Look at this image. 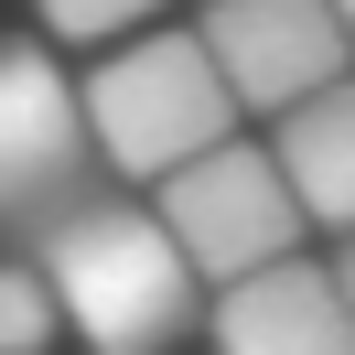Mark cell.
Here are the masks:
<instances>
[{"instance_id":"6da1fadb","label":"cell","mask_w":355,"mask_h":355,"mask_svg":"<svg viewBox=\"0 0 355 355\" xmlns=\"http://www.w3.org/2000/svg\"><path fill=\"white\" fill-rule=\"evenodd\" d=\"M22 248L44 259L54 280V312H65L76 334H87V355H173L183 334L205 323L194 291V248L173 237V216L162 205H130V194H76L54 205L44 226H22Z\"/></svg>"},{"instance_id":"7a4b0ae2","label":"cell","mask_w":355,"mask_h":355,"mask_svg":"<svg viewBox=\"0 0 355 355\" xmlns=\"http://www.w3.org/2000/svg\"><path fill=\"white\" fill-rule=\"evenodd\" d=\"M237 76L216 65V44L194 33H140V44H119L108 65L87 76V119H97V151H108L119 183H162L173 162L216 151L226 130H237Z\"/></svg>"},{"instance_id":"3957f363","label":"cell","mask_w":355,"mask_h":355,"mask_svg":"<svg viewBox=\"0 0 355 355\" xmlns=\"http://www.w3.org/2000/svg\"><path fill=\"white\" fill-rule=\"evenodd\" d=\"M151 194H162V216H173V237L194 248L205 280H248V269L291 259V248L312 237V205H302V183H291V162L280 151H248L237 130H226L216 151L173 162Z\"/></svg>"},{"instance_id":"277c9868","label":"cell","mask_w":355,"mask_h":355,"mask_svg":"<svg viewBox=\"0 0 355 355\" xmlns=\"http://www.w3.org/2000/svg\"><path fill=\"white\" fill-rule=\"evenodd\" d=\"M97 183H108V151H97L87 87H65L44 44H0V226H44Z\"/></svg>"},{"instance_id":"5b68a950","label":"cell","mask_w":355,"mask_h":355,"mask_svg":"<svg viewBox=\"0 0 355 355\" xmlns=\"http://www.w3.org/2000/svg\"><path fill=\"white\" fill-rule=\"evenodd\" d=\"M205 44L237 76V97L269 108V119L302 108L312 87H334L355 65V22L334 0H205Z\"/></svg>"},{"instance_id":"8992f818","label":"cell","mask_w":355,"mask_h":355,"mask_svg":"<svg viewBox=\"0 0 355 355\" xmlns=\"http://www.w3.org/2000/svg\"><path fill=\"white\" fill-rule=\"evenodd\" d=\"M216 355H355V302L334 269H312L302 248L248 280H216Z\"/></svg>"},{"instance_id":"52a82bcc","label":"cell","mask_w":355,"mask_h":355,"mask_svg":"<svg viewBox=\"0 0 355 355\" xmlns=\"http://www.w3.org/2000/svg\"><path fill=\"white\" fill-rule=\"evenodd\" d=\"M269 151L291 162L312 226L345 237V226H355V76H334V87L302 97V108H280V140H269Z\"/></svg>"},{"instance_id":"ba28073f","label":"cell","mask_w":355,"mask_h":355,"mask_svg":"<svg viewBox=\"0 0 355 355\" xmlns=\"http://www.w3.org/2000/svg\"><path fill=\"white\" fill-rule=\"evenodd\" d=\"M65 323L54 312V280H44V259H0V355H44V334Z\"/></svg>"},{"instance_id":"9c48e42d","label":"cell","mask_w":355,"mask_h":355,"mask_svg":"<svg viewBox=\"0 0 355 355\" xmlns=\"http://www.w3.org/2000/svg\"><path fill=\"white\" fill-rule=\"evenodd\" d=\"M33 11H44V33H65V44H108V33L151 22L162 0H33Z\"/></svg>"},{"instance_id":"30bf717a","label":"cell","mask_w":355,"mask_h":355,"mask_svg":"<svg viewBox=\"0 0 355 355\" xmlns=\"http://www.w3.org/2000/svg\"><path fill=\"white\" fill-rule=\"evenodd\" d=\"M334 280H345V302H355V226H345V248H334Z\"/></svg>"},{"instance_id":"8fae6325","label":"cell","mask_w":355,"mask_h":355,"mask_svg":"<svg viewBox=\"0 0 355 355\" xmlns=\"http://www.w3.org/2000/svg\"><path fill=\"white\" fill-rule=\"evenodd\" d=\"M334 11H345V22H355V0H334Z\"/></svg>"}]
</instances>
